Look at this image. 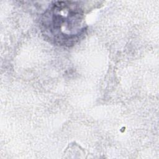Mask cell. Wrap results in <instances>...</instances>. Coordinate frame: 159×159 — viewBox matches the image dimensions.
Masks as SVG:
<instances>
[{
    "mask_svg": "<svg viewBox=\"0 0 159 159\" xmlns=\"http://www.w3.org/2000/svg\"><path fill=\"white\" fill-rule=\"evenodd\" d=\"M43 34L59 45L71 46L83 35L84 12L77 2L57 1L42 15Z\"/></svg>",
    "mask_w": 159,
    "mask_h": 159,
    "instance_id": "cell-1",
    "label": "cell"
}]
</instances>
